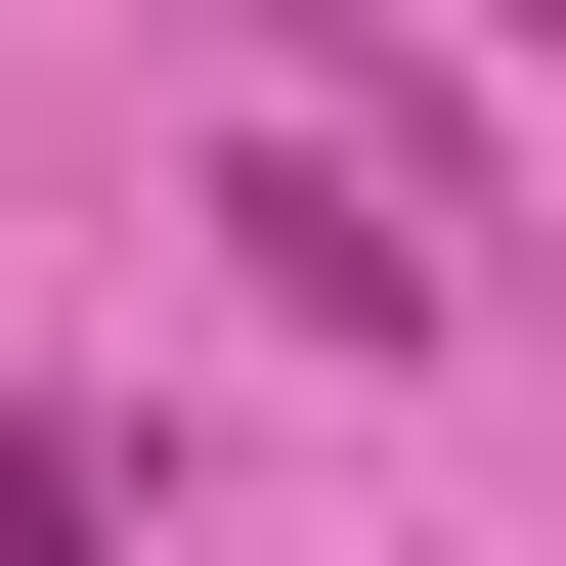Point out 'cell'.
I'll return each instance as SVG.
<instances>
[{"instance_id": "obj_1", "label": "cell", "mask_w": 566, "mask_h": 566, "mask_svg": "<svg viewBox=\"0 0 566 566\" xmlns=\"http://www.w3.org/2000/svg\"><path fill=\"white\" fill-rule=\"evenodd\" d=\"M218 218H262V305H305V349H436V305H480V175L349 132V87H305V132H218Z\"/></svg>"}, {"instance_id": "obj_2", "label": "cell", "mask_w": 566, "mask_h": 566, "mask_svg": "<svg viewBox=\"0 0 566 566\" xmlns=\"http://www.w3.org/2000/svg\"><path fill=\"white\" fill-rule=\"evenodd\" d=\"M87 523H132V436H87V392H0V566H87Z\"/></svg>"}, {"instance_id": "obj_3", "label": "cell", "mask_w": 566, "mask_h": 566, "mask_svg": "<svg viewBox=\"0 0 566 566\" xmlns=\"http://www.w3.org/2000/svg\"><path fill=\"white\" fill-rule=\"evenodd\" d=\"M480 44H566V0H480Z\"/></svg>"}]
</instances>
